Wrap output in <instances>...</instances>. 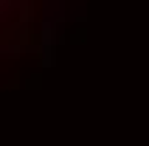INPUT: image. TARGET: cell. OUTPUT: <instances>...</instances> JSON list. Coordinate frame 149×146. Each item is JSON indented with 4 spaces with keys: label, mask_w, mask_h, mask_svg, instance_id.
I'll return each instance as SVG.
<instances>
[{
    "label": "cell",
    "mask_w": 149,
    "mask_h": 146,
    "mask_svg": "<svg viewBox=\"0 0 149 146\" xmlns=\"http://www.w3.org/2000/svg\"><path fill=\"white\" fill-rule=\"evenodd\" d=\"M28 6L23 3H6L0 0V56L20 48L25 31H28Z\"/></svg>",
    "instance_id": "cell-1"
}]
</instances>
